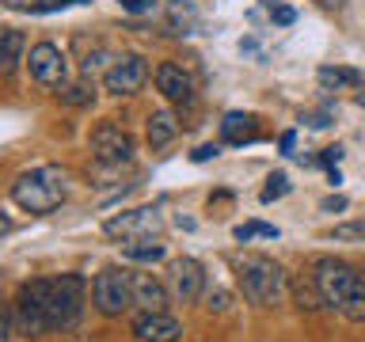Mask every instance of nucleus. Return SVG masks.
I'll return each mask as SVG.
<instances>
[{
    "mask_svg": "<svg viewBox=\"0 0 365 342\" xmlns=\"http://www.w3.org/2000/svg\"><path fill=\"white\" fill-rule=\"evenodd\" d=\"M236 278H240V289L251 304L259 308H274L285 301L289 293V278H285L282 262H274L267 255H244L236 259Z\"/></svg>",
    "mask_w": 365,
    "mask_h": 342,
    "instance_id": "20e7f679",
    "label": "nucleus"
},
{
    "mask_svg": "<svg viewBox=\"0 0 365 342\" xmlns=\"http://www.w3.org/2000/svg\"><path fill=\"white\" fill-rule=\"evenodd\" d=\"M293 296H297V308H304V312H319V308H324V293H319L316 274L297 278V281H293Z\"/></svg>",
    "mask_w": 365,
    "mask_h": 342,
    "instance_id": "a211bd4d",
    "label": "nucleus"
},
{
    "mask_svg": "<svg viewBox=\"0 0 365 342\" xmlns=\"http://www.w3.org/2000/svg\"><path fill=\"white\" fill-rule=\"evenodd\" d=\"M342 160V148L339 145H331V148H324V152H319V164H327V167H335Z\"/></svg>",
    "mask_w": 365,
    "mask_h": 342,
    "instance_id": "cd10ccee",
    "label": "nucleus"
},
{
    "mask_svg": "<svg viewBox=\"0 0 365 342\" xmlns=\"http://www.w3.org/2000/svg\"><path fill=\"white\" fill-rule=\"evenodd\" d=\"M316 80L324 88H361V73L358 68H346V65H319L316 68Z\"/></svg>",
    "mask_w": 365,
    "mask_h": 342,
    "instance_id": "f3484780",
    "label": "nucleus"
},
{
    "mask_svg": "<svg viewBox=\"0 0 365 342\" xmlns=\"http://www.w3.org/2000/svg\"><path fill=\"white\" fill-rule=\"evenodd\" d=\"M179 137V122H175V114H168V110H156V114H148V145L153 148H164L171 145Z\"/></svg>",
    "mask_w": 365,
    "mask_h": 342,
    "instance_id": "2eb2a0df",
    "label": "nucleus"
},
{
    "mask_svg": "<svg viewBox=\"0 0 365 342\" xmlns=\"http://www.w3.org/2000/svg\"><path fill=\"white\" fill-rule=\"evenodd\" d=\"M358 107H365V91H358Z\"/></svg>",
    "mask_w": 365,
    "mask_h": 342,
    "instance_id": "72a5a7b5",
    "label": "nucleus"
},
{
    "mask_svg": "<svg viewBox=\"0 0 365 342\" xmlns=\"http://www.w3.org/2000/svg\"><path fill=\"white\" fill-rule=\"evenodd\" d=\"M293 145H297V133H282V152H293Z\"/></svg>",
    "mask_w": 365,
    "mask_h": 342,
    "instance_id": "2f4dec72",
    "label": "nucleus"
},
{
    "mask_svg": "<svg viewBox=\"0 0 365 342\" xmlns=\"http://www.w3.org/2000/svg\"><path fill=\"white\" fill-rule=\"evenodd\" d=\"M168 274H171V285H175V293L182 301H198L205 293V270L198 259H175L168 266Z\"/></svg>",
    "mask_w": 365,
    "mask_h": 342,
    "instance_id": "9b49d317",
    "label": "nucleus"
},
{
    "mask_svg": "<svg viewBox=\"0 0 365 342\" xmlns=\"http://www.w3.org/2000/svg\"><path fill=\"white\" fill-rule=\"evenodd\" d=\"M19 53H23V34L16 27H4V57H0V61H4V76L16 73Z\"/></svg>",
    "mask_w": 365,
    "mask_h": 342,
    "instance_id": "aec40b11",
    "label": "nucleus"
},
{
    "mask_svg": "<svg viewBox=\"0 0 365 342\" xmlns=\"http://www.w3.org/2000/svg\"><path fill=\"white\" fill-rule=\"evenodd\" d=\"M133 335L141 342H179L182 338V323L168 312H137L133 316Z\"/></svg>",
    "mask_w": 365,
    "mask_h": 342,
    "instance_id": "9d476101",
    "label": "nucleus"
},
{
    "mask_svg": "<svg viewBox=\"0 0 365 342\" xmlns=\"http://www.w3.org/2000/svg\"><path fill=\"white\" fill-rule=\"evenodd\" d=\"M61 99H65V103H91V99H96V91H88L84 84H80V88H68V91H61Z\"/></svg>",
    "mask_w": 365,
    "mask_h": 342,
    "instance_id": "b1692460",
    "label": "nucleus"
},
{
    "mask_svg": "<svg viewBox=\"0 0 365 342\" xmlns=\"http://www.w3.org/2000/svg\"><path fill=\"white\" fill-rule=\"evenodd\" d=\"M285 194H289V175H285V171H274V175L267 179V187H262V202H278V198H285Z\"/></svg>",
    "mask_w": 365,
    "mask_h": 342,
    "instance_id": "4be33fe9",
    "label": "nucleus"
},
{
    "mask_svg": "<svg viewBox=\"0 0 365 342\" xmlns=\"http://www.w3.org/2000/svg\"><path fill=\"white\" fill-rule=\"evenodd\" d=\"M324 209H327V213H335V209H346V198H327V202H324Z\"/></svg>",
    "mask_w": 365,
    "mask_h": 342,
    "instance_id": "c756f323",
    "label": "nucleus"
},
{
    "mask_svg": "<svg viewBox=\"0 0 365 342\" xmlns=\"http://www.w3.org/2000/svg\"><path fill=\"white\" fill-rule=\"evenodd\" d=\"M262 8H267V11H270V19H274V23H282V27L297 19V11H293V8H285L282 0H262Z\"/></svg>",
    "mask_w": 365,
    "mask_h": 342,
    "instance_id": "5701e85b",
    "label": "nucleus"
},
{
    "mask_svg": "<svg viewBox=\"0 0 365 342\" xmlns=\"http://www.w3.org/2000/svg\"><path fill=\"white\" fill-rule=\"evenodd\" d=\"M316 4H319V8H335V11H339V8H346V0H316Z\"/></svg>",
    "mask_w": 365,
    "mask_h": 342,
    "instance_id": "473e14b6",
    "label": "nucleus"
},
{
    "mask_svg": "<svg viewBox=\"0 0 365 342\" xmlns=\"http://www.w3.org/2000/svg\"><path fill=\"white\" fill-rule=\"evenodd\" d=\"M236 239L240 244H251V239H278V228L267 221H244L236 224Z\"/></svg>",
    "mask_w": 365,
    "mask_h": 342,
    "instance_id": "412c9836",
    "label": "nucleus"
},
{
    "mask_svg": "<svg viewBox=\"0 0 365 342\" xmlns=\"http://www.w3.org/2000/svg\"><path fill=\"white\" fill-rule=\"evenodd\" d=\"M148 80V65H145V57H137V53H125L118 57L107 73H103V88L110 91V95H133L137 88H141Z\"/></svg>",
    "mask_w": 365,
    "mask_h": 342,
    "instance_id": "6e6552de",
    "label": "nucleus"
},
{
    "mask_svg": "<svg viewBox=\"0 0 365 342\" xmlns=\"http://www.w3.org/2000/svg\"><path fill=\"white\" fill-rule=\"evenodd\" d=\"M73 4H88V0H4L8 11H61V8H73Z\"/></svg>",
    "mask_w": 365,
    "mask_h": 342,
    "instance_id": "6ab92c4d",
    "label": "nucleus"
},
{
    "mask_svg": "<svg viewBox=\"0 0 365 342\" xmlns=\"http://www.w3.org/2000/svg\"><path fill=\"white\" fill-rule=\"evenodd\" d=\"M331 236H335V239H365V224H342Z\"/></svg>",
    "mask_w": 365,
    "mask_h": 342,
    "instance_id": "393cba45",
    "label": "nucleus"
},
{
    "mask_svg": "<svg viewBox=\"0 0 365 342\" xmlns=\"http://www.w3.org/2000/svg\"><path fill=\"white\" fill-rule=\"evenodd\" d=\"M122 255L130 259V262H148V266H153V262H160V259L168 255V251H164V244H160V239L141 236V239H125Z\"/></svg>",
    "mask_w": 365,
    "mask_h": 342,
    "instance_id": "dca6fc26",
    "label": "nucleus"
},
{
    "mask_svg": "<svg viewBox=\"0 0 365 342\" xmlns=\"http://www.w3.org/2000/svg\"><path fill=\"white\" fill-rule=\"evenodd\" d=\"M8 308L16 316L19 335L38 338L46 331H73L80 323V312H84V278L61 274V278L23 281Z\"/></svg>",
    "mask_w": 365,
    "mask_h": 342,
    "instance_id": "f257e3e1",
    "label": "nucleus"
},
{
    "mask_svg": "<svg viewBox=\"0 0 365 342\" xmlns=\"http://www.w3.org/2000/svg\"><path fill=\"white\" fill-rule=\"evenodd\" d=\"M118 4L125 11H133V16H141V11H153L156 8V0H118Z\"/></svg>",
    "mask_w": 365,
    "mask_h": 342,
    "instance_id": "a878e982",
    "label": "nucleus"
},
{
    "mask_svg": "<svg viewBox=\"0 0 365 342\" xmlns=\"http://www.w3.org/2000/svg\"><path fill=\"white\" fill-rule=\"evenodd\" d=\"M133 304H141L145 312H164L168 308V289L153 278V274L133 270Z\"/></svg>",
    "mask_w": 365,
    "mask_h": 342,
    "instance_id": "ddd939ff",
    "label": "nucleus"
},
{
    "mask_svg": "<svg viewBox=\"0 0 365 342\" xmlns=\"http://www.w3.org/2000/svg\"><path fill=\"white\" fill-rule=\"evenodd\" d=\"M88 145H91V156H96L99 164H130L133 160V137L114 122L96 125V133H91Z\"/></svg>",
    "mask_w": 365,
    "mask_h": 342,
    "instance_id": "423d86ee",
    "label": "nucleus"
},
{
    "mask_svg": "<svg viewBox=\"0 0 365 342\" xmlns=\"http://www.w3.org/2000/svg\"><path fill=\"white\" fill-rule=\"evenodd\" d=\"M205 308H210V312H225V308H228V293L213 289V293H210V304H205Z\"/></svg>",
    "mask_w": 365,
    "mask_h": 342,
    "instance_id": "bb28decb",
    "label": "nucleus"
},
{
    "mask_svg": "<svg viewBox=\"0 0 365 342\" xmlns=\"http://www.w3.org/2000/svg\"><path fill=\"white\" fill-rule=\"evenodd\" d=\"M91 304L103 316H122L133 304V270L122 266H103L91 281Z\"/></svg>",
    "mask_w": 365,
    "mask_h": 342,
    "instance_id": "39448f33",
    "label": "nucleus"
},
{
    "mask_svg": "<svg viewBox=\"0 0 365 342\" xmlns=\"http://www.w3.org/2000/svg\"><path fill=\"white\" fill-rule=\"evenodd\" d=\"M8 198L16 202L23 213H53L57 205L68 198V171L53 167V164L31 167L11 182Z\"/></svg>",
    "mask_w": 365,
    "mask_h": 342,
    "instance_id": "7ed1b4c3",
    "label": "nucleus"
},
{
    "mask_svg": "<svg viewBox=\"0 0 365 342\" xmlns=\"http://www.w3.org/2000/svg\"><path fill=\"white\" fill-rule=\"evenodd\" d=\"M308 125H312V130H324V125H331V122H327V114H312Z\"/></svg>",
    "mask_w": 365,
    "mask_h": 342,
    "instance_id": "7c9ffc66",
    "label": "nucleus"
},
{
    "mask_svg": "<svg viewBox=\"0 0 365 342\" xmlns=\"http://www.w3.org/2000/svg\"><path fill=\"white\" fill-rule=\"evenodd\" d=\"M312 274L319 281L327 308H335L350 323H365V274L361 270H354L342 259H319Z\"/></svg>",
    "mask_w": 365,
    "mask_h": 342,
    "instance_id": "f03ea898",
    "label": "nucleus"
},
{
    "mask_svg": "<svg viewBox=\"0 0 365 342\" xmlns=\"http://www.w3.org/2000/svg\"><path fill=\"white\" fill-rule=\"evenodd\" d=\"M221 137H225L228 145H251V141L259 137V118H255V114H244V110L225 114Z\"/></svg>",
    "mask_w": 365,
    "mask_h": 342,
    "instance_id": "4468645a",
    "label": "nucleus"
},
{
    "mask_svg": "<svg viewBox=\"0 0 365 342\" xmlns=\"http://www.w3.org/2000/svg\"><path fill=\"white\" fill-rule=\"evenodd\" d=\"M217 152H221L217 145H202V148H194V164H205V160H213Z\"/></svg>",
    "mask_w": 365,
    "mask_h": 342,
    "instance_id": "c85d7f7f",
    "label": "nucleus"
},
{
    "mask_svg": "<svg viewBox=\"0 0 365 342\" xmlns=\"http://www.w3.org/2000/svg\"><path fill=\"white\" fill-rule=\"evenodd\" d=\"M27 68H31V76L38 80L42 88H61V84H65V73H68L65 53L57 50L53 42H38V46H31V53H27Z\"/></svg>",
    "mask_w": 365,
    "mask_h": 342,
    "instance_id": "0eeeda50",
    "label": "nucleus"
},
{
    "mask_svg": "<svg viewBox=\"0 0 365 342\" xmlns=\"http://www.w3.org/2000/svg\"><path fill=\"white\" fill-rule=\"evenodd\" d=\"M156 88L164 91V95H168L171 103H190V99H194V84H190V76L182 73L179 65H171V61L156 65Z\"/></svg>",
    "mask_w": 365,
    "mask_h": 342,
    "instance_id": "f8f14e48",
    "label": "nucleus"
},
{
    "mask_svg": "<svg viewBox=\"0 0 365 342\" xmlns=\"http://www.w3.org/2000/svg\"><path fill=\"white\" fill-rule=\"evenodd\" d=\"M160 228V209H153V205H145V209H130V213H118L110 217L107 224H103V232L107 236H125V239H141V236H153Z\"/></svg>",
    "mask_w": 365,
    "mask_h": 342,
    "instance_id": "1a4fd4ad",
    "label": "nucleus"
}]
</instances>
